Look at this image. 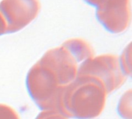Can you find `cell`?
Wrapping results in <instances>:
<instances>
[{
	"label": "cell",
	"mask_w": 132,
	"mask_h": 119,
	"mask_svg": "<svg viewBox=\"0 0 132 119\" xmlns=\"http://www.w3.org/2000/svg\"><path fill=\"white\" fill-rule=\"evenodd\" d=\"M77 75L97 79L104 84L108 94L120 88L128 77L122 70L119 57L114 54H103L86 60L80 64Z\"/></svg>",
	"instance_id": "cell-3"
},
{
	"label": "cell",
	"mask_w": 132,
	"mask_h": 119,
	"mask_svg": "<svg viewBox=\"0 0 132 119\" xmlns=\"http://www.w3.org/2000/svg\"><path fill=\"white\" fill-rule=\"evenodd\" d=\"M108 93L97 79L85 75L77 78L60 93L57 112L67 118L92 119L104 109Z\"/></svg>",
	"instance_id": "cell-2"
},
{
	"label": "cell",
	"mask_w": 132,
	"mask_h": 119,
	"mask_svg": "<svg viewBox=\"0 0 132 119\" xmlns=\"http://www.w3.org/2000/svg\"><path fill=\"white\" fill-rule=\"evenodd\" d=\"M36 119H68L60 112L53 110H43Z\"/></svg>",
	"instance_id": "cell-9"
},
{
	"label": "cell",
	"mask_w": 132,
	"mask_h": 119,
	"mask_svg": "<svg viewBox=\"0 0 132 119\" xmlns=\"http://www.w3.org/2000/svg\"><path fill=\"white\" fill-rule=\"evenodd\" d=\"M88 4L93 5V6H95V7H97L98 5H100L101 4H102L104 1L106 0H85Z\"/></svg>",
	"instance_id": "cell-11"
},
{
	"label": "cell",
	"mask_w": 132,
	"mask_h": 119,
	"mask_svg": "<svg viewBox=\"0 0 132 119\" xmlns=\"http://www.w3.org/2000/svg\"><path fill=\"white\" fill-rule=\"evenodd\" d=\"M39 0H2L0 13L6 25V33H13L30 24L39 13Z\"/></svg>",
	"instance_id": "cell-4"
},
{
	"label": "cell",
	"mask_w": 132,
	"mask_h": 119,
	"mask_svg": "<svg viewBox=\"0 0 132 119\" xmlns=\"http://www.w3.org/2000/svg\"><path fill=\"white\" fill-rule=\"evenodd\" d=\"M131 90H129L121 99L118 107L119 113L124 118L131 119V108L127 107V105L131 103Z\"/></svg>",
	"instance_id": "cell-7"
},
{
	"label": "cell",
	"mask_w": 132,
	"mask_h": 119,
	"mask_svg": "<svg viewBox=\"0 0 132 119\" xmlns=\"http://www.w3.org/2000/svg\"><path fill=\"white\" fill-rule=\"evenodd\" d=\"M131 44H129L127 48L123 52L122 55L119 57L120 60V64L122 67V70H124L125 74L129 77L131 76Z\"/></svg>",
	"instance_id": "cell-6"
},
{
	"label": "cell",
	"mask_w": 132,
	"mask_h": 119,
	"mask_svg": "<svg viewBox=\"0 0 132 119\" xmlns=\"http://www.w3.org/2000/svg\"><path fill=\"white\" fill-rule=\"evenodd\" d=\"M6 33V25L3 17L0 13V36Z\"/></svg>",
	"instance_id": "cell-10"
},
{
	"label": "cell",
	"mask_w": 132,
	"mask_h": 119,
	"mask_svg": "<svg viewBox=\"0 0 132 119\" xmlns=\"http://www.w3.org/2000/svg\"><path fill=\"white\" fill-rule=\"evenodd\" d=\"M96 8L97 18L108 31L118 34L129 27L131 0H106Z\"/></svg>",
	"instance_id": "cell-5"
},
{
	"label": "cell",
	"mask_w": 132,
	"mask_h": 119,
	"mask_svg": "<svg viewBox=\"0 0 132 119\" xmlns=\"http://www.w3.org/2000/svg\"><path fill=\"white\" fill-rule=\"evenodd\" d=\"M0 119H20V118L12 107L0 104Z\"/></svg>",
	"instance_id": "cell-8"
},
{
	"label": "cell",
	"mask_w": 132,
	"mask_h": 119,
	"mask_svg": "<svg viewBox=\"0 0 132 119\" xmlns=\"http://www.w3.org/2000/svg\"><path fill=\"white\" fill-rule=\"evenodd\" d=\"M93 57V47L81 38L67 39L47 50L26 77L29 94L37 106L56 111L61 91L77 78L80 64Z\"/></svg>",
	"instance_id": "cell-1"
}]
</instances>
